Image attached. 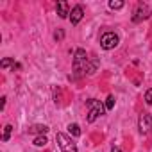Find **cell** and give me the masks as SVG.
Listing matches in <instances>:
<instances>
[{
    "instance_id": "7a4b0ae2",
    "label": "cell",
    "mask_w": 152,
    "mask_h": 152,
    "mask_svg": "<svg viewBox=\"0 0 152 152\" xmlns=\"http://www.w3.org/2000/svg\"><path fill=\"white\" fill-rule=\"evenodd\" d=\"M86 66H88L86 50L77 48V50H75V57H73V70L77 73H86Z\"/></svg>"
},
{
    "instance_id": "d6986e66",
    "label": "cell",
    "mask_w": 152,
    "mask_h": 152,
    "mask_svg": "<svg viewBox=\"0 0 152 152\" xmlns=\"http://www.w3.org/2000/svg\"><path fill=\"white\" fill-rule=\"evenodd\" d=\"M111 152H122V148H118V147H113V148H111Z\"/></svg>"
},
{
    "instance_id": "3957f363",
    "label": "cell",
    "mask_w": 152,
    "mask_h": 152,
    "mask_svg": "<svg viewBox=\"0 0 152 152\" xmlns=\"http://www.w3.org/2000/svg\"><path fill=\"white\" fill-rule=\"evenodd\" d=\"M56 141L61 148V152H77V145L72 141V138H68L64 132H57L56 134Z\"/></svg>"
},
{
    "instance_id": "4fadbf2b",
    "label": "cell",
    "mask_w": 152,
    "mask_h": 152,
    "mask_svg": "<svg viewBox=\"0 0 152 152\" xmlns=\"http://www.w3.org/2000/svg\"><path fill=\"white\" fill-rule=\"evenodd\" d=\"M11 131H13V127H11V125H6V127H4V136H2V140H4V141H9Z\"/></svg>"
},
{
    "instance_id": "7c38bea8",
    "label": "cell",
    "mask_w": 152,
    "mask_h": 152,
    "mask_svg": "<svg viewBox=\"0 0 152 152\" xmlns=\"http://www.w3.org/2000/svg\"><path fill=\"white\" fill-rule=\"evenodd\" d=\"M109 7H111V9H122V7H124V2H122V0H111V2H109Z\"/></svg>"
},
{
    "instance_id": "8992f818",
    "label": "cell",
    "mask_w": 152,
    "mask_h": 152,
    "mask_svg": "<svg viewBox=\"0 0 152 152\" xmlns=\"http://www.w3.org/2000/svg\"><path fill=\"white\" fill-rule=\"evenodd\" d=\"M150 15H152L150 7H147V6L140 4V6L136 7L134 15H132V22H134V23H138V22H141V20H147V18H150Z\"/></svg>"
},
{
    "instance_id": "52a82bcc",
    "label": "cell",
    "mask_w": 152,
    "mask_h": 152,
    "mask_svg": "<svg viewBox=\"0 0 152 152\" xmlns=\"http://www.w3.org/2000/svg\"><path fill=\"white\" fill-rule=\"evenodd\" d=\"M83 16H84L83 6H75V7L72 9V13H70V22H72V25H77V23L83 20Z\"/></svg>"
},
{
    "instance_id": "ba28073f",
    "label": "cell",
    "mask_w": 152,
    "mask_h": 152,
    "mask_svg": "<svg viewBox=\"0 0 152 152\" xmlns=\"http://www.w3.org/2000/svg\"><path fill=\"white\" fill-rule=\"evenodd\" d=\"M57 15H59V18H66V16L70 15V11H68V2H64V0L57 2Z\"/></svg>"
},
{
    "instance_id": "ac0fdd59",
    "label": "cell",
    "mask_w": 152,
    "mask_h": 152,
    "mask_svg": "<svg viewBox=\"0 0 152 152\" xmlns=\"http://www.w3.org/2000/svg\"><path fill=\"white\" fill-rule=\"evenodd\" d=\"M54 38H56V39H63V38H64V32H63V31H56V32H54Z\"/></svg>"
},
{
    "instance_id": "9c48e42d",
    "label": "cell",
    "mask_w": 152,
    "mask_h": 152,
    "mask_svg": "<svg viewBox=\"0 0 152 152\" xmlns=\"http://www.w3.org/2000/svg\"><path fill=\"white\" fill-rule=\"evenodd\" d=\"M47 131H48V127H47V125H32V127L29 129V132H31V134H39V136H41V134H45Z\"/></svg>"
},
{
    "instance_id": "9a60e30c",
    "label": "cell",
    "mask_w": 152,
    "mask_h": 152,
    "mask_svg": "<svg viewBox=\"0 0 152 152\" xmlns=\"http://www.w3.org/2000/svg\"><path fill=\"white\" fill-rule=\"evenodd\" d=\"M113 107H115V97L109 95L107 100H106V109H113Z\"/></svg>"
},
{
    "instance_id": "e0dca14e",
    "label": "cell",
    "mask_w": 152,
    "mask_h": 152,
    "mask_svg": "<svg viewBox=\"0 0 152 152\" xmlns=\"http://www.w3.org/2000/svg\"><path fill=\"white\" fill-rule=\"evenodd\" d=\"M95 68H97V63H88V66H86V73H93Z\"/></svg>"
},
{
    "instance_id": "5b68a950",
    "label": "cell",
    "mask_w": 152,
    "mask_h": 152,
    "mask_svg": "<svg viewBox=\"0 0 152 152\" xmlns=\"http://www.w3.org/2000/svg\"><path fill=\"white\" fill-rule=\"evenodd\" d=\"M138 127H140V132H141V134L152 132V115L141 113V115H140V120H138Z\"/></svg>"
},
{
    "instance_id": "6da1fadb",
    "label": "cell",
    "mask_w": 152,
    "mask_h": 152,
    "mask_svg": "<svg viewBox=\"0 0 152 152\" xmlns=\"http://www.w3.org/2000/svg\"><path fill=\"white\" fill-rule=\"evenodd\" d=\"M86 106H88V122H90V124L95 122V120H97L100 115H104V111H106V106H102V102L97 100V99L86 100Z\"/></svg>"
},
{
    "instance_id": "5bb4252c",
    "label": "cell",
    "mask_w": 152,
    "mask_h": 152,
    "mask_svg": "<svg viewBox=\"0 0 152 152\" xmlns=\"http://www.w3.org/2000/svg\"><path fill=\"white\" fill-rule=\"evenodd\" d=\"M0 66H2V68H9V66H15V61H13V59H9V57H6L2 63H0Z\"/></svg>"
},
{
    "instance_id": "277c9868",
    "label": "cell",
    "mask_w": 152,
    "mask_h": 152,
    "mask_svg": "<svg viewBox=\"0 0 152 152\" xmlns=\"http://www.w3.org/2000/svg\"><path fill=\"white\" fill-rule=\"evenodd\" d=\"M118 41H120L118 34H115V32H104L102 38H100V47L104 50H111V48H115L118 45Z\"/></svg>"
},
{
    "instance_id": "8fae6325",
    "label": "cell",
    "mask_w": 152,
    "mask_h": 152,
    "mask_svg": "<svg viewBox=\"0 0 152 152\" xmlns=\"http://www.w3.org/2000/svg\"><path fill=\"white\" fill-rule=\"evenodd\" d=\"M47 143H48V140H47V136H45V134L36 136V138H34V145H36V147H45Z\"/></svg>"
},
{
    "instance_id": "30bf717a",
    "label": "cell",
    "mask_w": 152,
    "mask_h": 152,
    "mask_svg": "<svg viewBox=\"0 0 152 152\" xmlns=\"http://www.w3.org/2000/svg\"><path fill=\"white\" fill-rule=\"evenodd\" d=\"M68 131H70V134L75 136V138H79V136H81V129H79L77 124H70V125H68Z\"/></svg>"
},
{
    "instance_id": "2e32d148",
    "label": "cell",
    "mask_w": 152,
    "mask_h": 152,
    "mask_svg": "<svg viewBox=\"0 0 152 152\" xmlns=\"http://www.w3.org/2000/svg\"><path fill=\"white\" fill-rule=\"evenodd\" d=\"M145 102H147L148 106H152V88L147 90V93H145Z\"/></svg>"
}]
</instances>
